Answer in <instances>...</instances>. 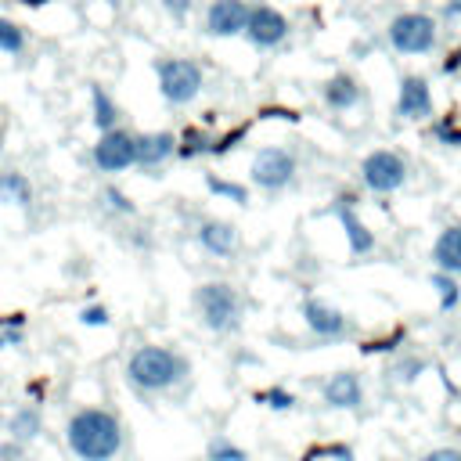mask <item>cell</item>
<instances>
[{"instance_id":"cell-1","label":"cell","mask_w":461,"mask_h":461,"mask_svg":"<svg viewBox=\"0 0 461 461\" xmlns=\"http://www.w3.org/2000/svg\"><path fill=\"white\" fill-rule=\"evenodd\" d=\"M65 443L79 461H112L122 450V425L104 407H83L68 418Z\"/></svg>"},{"instance_id":"cell-2","label":"cell","mask_w":461,"mask_h":461,"mask_svg":"<svg viewBox=\"0 0 461 461\" xmlns=\"http://www.w3.org/2000/svg\"><path fill=\"white\" fill-rule=\"evenodd\" d=\"M126 378L140 393H166L187 378V360L169 346H137L126 360Z\"/></svg>"},{"instance_id":"cell-3","label":"cell","mask_w":461,"mask_h":461,"mask_svg":"<svg viewBox=\"0 0 461 461\" xmlns=\"http://www.w3.org/2000/svg\"><path fill=\"white\" fill-rule=\"evenodd\" d=\"M194 310L202 317V324L216 335L238 331L241 324V295L234 292V285L227 281H205L194 288Z\"/></svg>"},{"instance_id":"cell-4","label":"cell","mask_w":461,"mask_h":461,"mask_svg":"<svg viewBox=\"0 0 461 461\" xmlns=\"http://www.w3.org/2000/svg\"><path fill=\"white\" fill-rule=\"evenodd\" d=\"M155 79H158L162 101L173 104V108L191 104L205 86V72L194 58H158L155 61Z\"/></svg>"},{"instance_id":"cell-5","label":"cell","mask_w":461,"mask_h":461,"mask_svg":"<svg viewBox=\"0 0 461 461\" xmlns=\"http://www.w3.org/2000/svg\"><path fill=\"white\" fill-rule=\"evenodd\" d=\"M385 40L396 54H432L439 43V22L425 11H400L389 22Z\"/></svg>"},{"instance_id":"cell-6","label":"cell","mask_w":461,"mask_h":461,"mask_svg":"<svg viewBox=\"0 0 461 461\" xmlns=\"http://www.w3.org/2000/svg\"><path fill=\"white\" fill-rule=\"evenodd\" d=\"M295 173H299V158H295V151H288V148H281V144L259 148L256 158H252V166H249V180H252L259 191H267V194L285 191V187L295 180Z\"/></svg>"},{"instance_id":"cell-7","label":"cell","mask_w":461,"mask_h":461,"mask_svg":"<svg viewBox=\"0 0 461 461\" xmlns=\"http://www.w3.org/2000/svg\"><path fill=\"white\" fill-rule=\"evenodd\" d=\"M360 184L371 194H393L407 184V162L400 151L393 148H378L371 155L360 158Z\"/></svg>"},{"instance_id":"cell-8","label":"cell","mask_w":461,"mask_h":461,"mask_svg":"<svg viewBox=\"0 0 461 461\" xmlns=\"http://www.w3.org/2000/svg\"><path fill=\"white\" fill-rule=\"evenodd\" d=\"M245 40L256 47V50H274V47H281L285 40H288V32H292V25H288V18L277 11V7H270V4H249V14H245Z\"/></svg>"},{"instance_id":"cell-9","label":"cell","mask_w":461,"mask_h":461,"mask_svg":"<svg viewBox=\"0 0 461 461\" xmlns=\"http://www.w3.org/2000/svg\"><path fill=\"white\" fill-rule=\"evenodd\" d=\"M97 173H122L133 166V133L122 130V126H112V130H101L94 151H90Z\"/></svg>"},{"instance_id":"cell-10","label":"cell","mask_w":461,"mask_h":461,"mask_svg":"<svg viewBox=\"0 0 461 461\" xmlns=\"http://www.w3.org/2000/svg\"><path fill=\"white\" fill-rule=\"evenodd\" d=\"M245 14H249V4H245V0H209L205 18H202V32L212 36V40L241 36Z\"/></svg>"},{"instance_id":"cell-11","label":"cell","mask_w":461,"mask_h":461,"mask_svg":"<svg viewBox=\"0 0 461 461\" xmlns=\"http://www.w3.org/2000/svg\"><path fill=\"white\" fill-rule=\"evenodd\" d=\"M432 108H436V101H432L429 79L418 76V72L403 76L400 79V90H396V115L407 119V122H421V119L432 115Z\"/></svg>"},{"instance_id":"cell-12","label":"cell","mask_w":461,"mask_h":461,"mask_svg":"<svg viewBox=\"0 0 461 461\" xmlns=\"http://www.w3.org/2000/svg\"><path fill=\"white\" fill-rule=\"evenodd\" d=\"M176 155V133L155 130V133H133V166L155 173Z\"/></svg>"},{"instance_id":"cell-13","label":"cell","mask_w":461,"mask_h":461,"mask_svg":"<svg viewBox=\"0 0 461 461\" xmlns=\"http://www.w3.org/2000/svg\"><path fill=\"white\" fill-rule=\"evenodd\" d=\"M303 321H306V328H310L317 339H324V342H339V339H346V331H349L346 313L335 310V306L324 303V299H306V303H303Z\"/></svg>"},{"instance_id":"cell-14","label":"cell","mask_w":461,"mask_h":461,"mask_svg":"<svg viewBox=\"0 0 461 461\" xmlns=\"http://www.w3.org/2000/svg\"><path fill=\"white\" fill-rule=\"evenodd\" d=\"M335 216H339V223H342V230H346L349 252H353V256H371V252H375V234H371V227L353 212V194H339Z\"/></svg>"},{"instance_id":"cell-15","label":"cell","mask_w":461,"mask_h":461,"mask_svg":"<svg viewBox=\"0 0 461 461\" xmlns=\"http://www.w3.org/2000/svg\"><path fill=\"white\" fill-rule=\"evenodd\" d=\"M198 245H202L209 256L227 259V256L238 252V227H234L230 220H205V223L198 227Z\"/></svg>"},{"instance_id":"cell-16","label":"cell","mask_w":461,"mask_h":461,"mask_svg":"<svg viewBox=\"0 0 461 461\" xmlns=\"http://www.w3.org/2000/svg\"><path fill=\"white\" fill-rule=\"evenodd\" d=\"M321 396H324V403H328V407L353 411V407H360V403H364V385H360V378H357L353 371H339V375H331V378L324 382Z\"/></svg>"},{"instance_id":"cell-17","label":"cell","mask_w":461,"mask_h":461,"mask_svg":"<svg viewBox=\"0 0 461 461\" xmlns=\"http://www.w3.org/2000/svg\"><path fill=\"white\" fill-rule=\"evenodd\" d=\"M432 263L443 274H461V223H447L432 241Z\"/></svg>"},{"instance_id":"cell-18","label":"cell","mask_w":461,"mask_h":461,"mask_svg":"<svg viewBox=\"0 0 461 461\" xmlns=\"http://www.w3.org/2000/svg\"><path fill=\"white\" fill-rule=\"evenodd\" d=\"M321 97H324V104H328L331 112H349V108L360 101V83H357V76H349V72H335L331 79L321 83Z\"/></svg>"},{"instance_id":"cell-19","label":"cell","mask_w":461,"mask_h":461,"mask_svg":"<svg viewBox=\"0 0 461 461\" xmlns=\"http://www.w3.org/2000/svg\"><path fill=\"white\" fill-rule=\"evenodd\" d=\"M90 122L97 126V133L119 126V104L101 83H90Z\"/></svg>"},{"instance_id":"cell-20","label":"cell","mask_w":461,"mask_h":461,"mask_svg":"<svg viewBox=\"0 0 461 461\" xmlns=\"http://www.w3.org/2000/svg\"><path fill=\"white\" fill-rule=\"evenodd\" d=\"M0 202L18 205V209H29L32 205V184H29V176L18 173V169H4L0 173Z\"/></svg>"},{"instance_id":"cell-21","label":"cell","mask_w":461,"mask_h":461,"mask_svg":"<svg viewBox=\"0 0 461 461\" xmlns=\"http://www.w3.org/2000/svg\"><path fill=\"white\" fill-rule=\"evenodd\" d=\"M7 432H11V439H18V443H32L40 432H43V418H40V411L36 407H18L11 418H7Z\"/></svg>"},{"instance_id":"cell-22","label":"cell","mask_w":461,"mask_h":461,"mask_svg":"<svg viewBox=\"0 0 461 461\" xmlns=\"http://www.w3.org/2000/svg\"><path fill=\"white\" fill-rule=\"evenodd\" d=\"M209 144H212V137H209L202 126H187V130L176 137V155L187 162V158L205 155V151H209Z\"/></svg>"},{"instance_id":"cell-23","label":"cell","mask_w":461,"mask_h":461,"mask_svg":"<svg viewBox=\"0 0 461 461\" xmlns=\"http://www.w3.org/2000/svg\"><path fill=\"white\" fill-rule=\"evenodd\" d=\"M205 187H209L216 198H227V202H234V205H245V202H249V187H245V184L223 180V176H216V173H205Z\"/></svg>"},{"instance_id":"cell-24","label":"cell","mask_w":461,"mask_h":461,"mask_svg":"<svg viewBox=\"0 0 461 461\" xmlns=\"http://www.w3.org/2000/svg\"><path fill=\"white\" fill-rule=\"evenodd\" d=\"M432 288H436V295H439V310H443V313L454 310V306L461 303V285H457L454 274L436 270V274H432Z\"/></svg>"},{"instance_id":"cell-25","label":"cell","mask_w":461,"mask_h":461,"mask_svg":"<svg viewBox=\"0 0 461 461\" xmlns=\"http://www.w3.org/2000/svg\"><path fill=\"white\" fill-rule=\"evenodd\" d=\"M22 50H25V29H22L14 18H4V14H0V54L18 58Z\"/></svg>"},{"instance_id":"cell-26","label":"cell","mask_w":461,"mask_h":461,"mask_svg":"<svg viewBox=\"0 0 461 461\" xmlns=\"http://www.w3.org/2000/svg\"><path fill=\"white\" fill-rule=\"evenodd\" d=\"M101 202H104V209H108V212H115V216H133V212H137L133 198H130L122 187H115V184L101 187Z\"/></svg>"},{"instance_id":"cell-27","label":"cell","mask_w":461,"mask_h":461,"mask_svg":"<svg viewBox=\"0 0 461 461\" xmlns=\"http://www.w3.org/2000/svg\"><path fill=\"white\" fill-rule=\"evenodd\" d=\"M205 461H245V450L230 443L227 436H212L205 447Z\"/></svg>"},{"instance_id":"cell-28","label":"cell","mask_w":461,"mask_h":461,"mask_svg":"<svg viewBox=\"0 0 461 461\" xmlns=\"http://www.w3.org/2000/svg\"><path fill=\"white\" fill-rule=\"evenodd\" d=\"M432 133H436L439 144L461 148V122H457V115H439V119L432 122Z\"/></svg>"},{"instance_id":"cell-29","label":"cell","mask_w":461,"mask_h":461,"mask_svg":"<svg viewBox=\"0 0 461 461\" xmlns=\"http://www.w3.org/2000/svg\"><path fill=\"white\" fill-rule=\"evenodd\" d=\"M425 367H429V360H421V357H407V360L393 364V371H389V375H393L396 382H414V378H418Z\"/></svg>"},{"instance_id":"cell-30","label":"cell","mask_w":461,"mask_h":461,"mask_svg":"<svg viewBox=\"0 0 461 461\" xmlns=\"http://www.w3.org/2000/svg\"><path fill=\"white\" fill-rule=\"evenodd\" d=\"M245 133H249V126H234L230 133H223V137H212V144H209V155H227L238 140H245Z\"/></svg>"},{"instance_id":"cell-31","label":"cell","mask_w":461,"mask_h":461,"mask_svg":"<svg viewBox=\"0 0 461 461\" xmlns=\"http://www.w3.org/2000/svg\"><path fill=\"white\" fill-rule=\"evenodd\" d=\"M112 317H108V306H101V303H90V306H83L79 310V324H86V328H104Z\"/></svg>"},{"instance_id":"cell-32","label":"cell","mask_w":461,"mask_h":461,"mask_svg":"<svg viewBox=\"0 0 461 461\" xmlns=\"http://www.w3.org/2000/svg\"><path fill=\"white\" fill-rule=\"evenodd\" d=\"M259 400H267V407L270 411H288L292 403H295V396L288 393V389H281V385H274V389H267Z\"/></svg>"},{"instance_id":"cell-33","label":"cell","mask_w":461,"mask_h":461,"mask_svg":"<svg viewBox=\"0 0 461 461\" xmlns=\"http://www.w3.org/2000/svg\"><path fill=\"white\" fill-rule=\"evenodd\" d=\"M158 7H162L173 22H184V18L194 11V0H158Z\"/></svg>"},{"instance_id":"cell-34","label":"cell","mask_w":461,"mask_h":461,"mask_svg":"<svg viewBox=\"0 0 461 461\" xmlns=\"http://www.w3.org/2000/svg\"><path fill=\"white\" fill-rule=\"evenodd\" d=\"M421 461H461V450H457V447H436V450H429Z\"/></svg>"},{"instance_id":"cell-35","label":"cell","mask_w":461,"mask_h":461,"mask_svg":"<svg viewBox=\"0 0 461 461\" xmlns=\"http://www.w3.org/2000/svg\"><path fill=\"white\" fill-rule=\"evenodd\" d=\"M22 342H25L22 328H0V349H7V346H22Z\"/></svg>"},{"instance_id":"cell-36","label":"cell","mask_w":461,"mask_h":461,"mask_svg":"<svg viewBox=\"0 0 461 461\" xmlns=\"http://www.w3.org/2000/svg\"><path fill=\"white\" fill-rule=\"evenodd\" d=\"M439 14H443V22H447V25H450V22H461V0H447Z\"/></svg>"},{"instance_id":"cell-37","label":"cell","mask_w":461,"mask_h":461,"mask_svg":"<svg viewBox=\"0 0 461 461\" xmlns=\"http://www.w3.org/2000/svg\"><path fill=\"white\" fill-rule=\"evenodd\" d=\"M0 457H4V461H18V457H22V443H18V439L4 443V447H0Z\"/></svg>"},{"instance_id":"cell-38","label":"cell","mask_w":461,"mask_h":461,"mask_svg":"<svg viewBox=\"0 0 461 461\" xmlns=\"http://www.w3.org/2000/svg\"><path fill=\"white\" fill-rule=\"evenodd\" d=\"M439 68H443V76H450V72H457V68H461V47H457V50H450V58H447V61H443Z\"/></svg>"},{"instance_id":"cell-39","label":"cell","mask_w":461,"mask_h":461,"mask_svg":"<svg viewBox=\"0 0 461 461\" xmlns=\"http://www.w3.org/2000/svg\"><path fill=\"white\" fill-rule=\"evenodd\" d=\"M0 328H25V313H4Z\"/></svg>"},{"instance_id":"cell-40","label":"cell","mask_w":461,"mask_h":461,"mask_svg":"<svg viewBox=\"0 0 461 461\" xmlns=\"http://www.w3.org/2000/svg\"><path fill=\"white\" fill-rule=\"evenodd\" d=\"M18 4H29V7H43V4H50V0H18Z\"/></svg>"},{"instance_id":"cell-41","label":"cell","mask_w":461,"mask_h":461,"mask_svg":"<svg viewBox=\"0 0 461 461\" xmlns=\"http://www.w3.org/2000/svg\"><path fill=\"white\" fill-rule=\"evenodd\" d=\"M0 148H4V144H0Z\"/></svg>"}]
</instances>
